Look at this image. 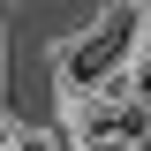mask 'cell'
I'll use <instances>...</instances> for the list:
<instances>
[{
	"instance_id": "cell-3",
	"label": "cell",
	"mask_w": 151,
	"mask_h": 151,
	"mask_svg": "<svg viewBox=\"0 0 151 151\" xmlns=\"http://www.w3.org/2000/svg\"><path fill=\"white\" fill-rule=\"evenodd\" d=\"M15 151H60V144H53L45 129H23V136H15Z\"/></svg>"
},
{
	"instance_id": "cell-4",
	"label": "cell",
	"mask_w": 151,
	"mask_h": 151,
	"mask_svg": "<svg viewBox=\"0 0 151 151\" xmlns=\"http://www.w3.org/2000/svg\"><path fill=\"white\" fill-rule=\"evenodd\" d=\"M15 136H23V129L8 121V113H0V151H15Z\"/></svg>"
},
{
	"instance_id": "cell-1",
	"label": "cell",
	"mask_w": 151,
	"mask_h": 151,
	"mask_svg": "<svg viewBox=\"0 0 151 151\" xmlns=\"http://www.w3.org/2000/svg\"><path fill=\"white\" fill-rule=\"evenodd\" d=\"M136 53H144V8H136V0H106V15L60 53V91H68V98L106 91L113 76L136 68Z\"/></svg>"
},
{
	"instance_id": "cell-2",
	"label": "cell",
	"mask_w": 151,
	"mask_h": 151,
	"mask_svg": "<svg viewBox=\"0 0 151 151\" xmlns=\"http://www.w3.org/2000/svg\"><path fill=\"white\" fill-rule=\"evenodd\" d=\"M151 136V106L144 98H121V91H91V98H76V144L83 151H136Z\"/></svg>"
}]
</instances>
